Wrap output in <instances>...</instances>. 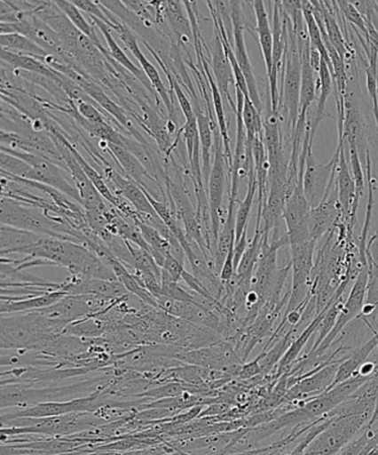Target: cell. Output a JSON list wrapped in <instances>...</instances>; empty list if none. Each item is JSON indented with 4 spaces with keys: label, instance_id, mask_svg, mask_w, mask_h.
Listing matches in <instances>:
<instances>
[{
    "label": "cell",
    "instance_id": "cell-13",
    "mask_svg": "<svg viewBox=\"0 0 378 455\" xmlns=\"http://www.w3.org/2000/svg\"><path fill=\"white\" fill-rule=\"evenodd\" d=\"M211 56L212 71L213 75H215L217 86L219 88L224 100L228 102V105L235 113V110H237V102L233 101L230 93V84H235L233 69L228 56H226L224 44H222L219 35L217 34L216 35V42L215 44H213Z\"/></svg>",
    "mask_w": 378,
    "mask_h": 455
},
{
    "label": "cell",
    "instance_id": "cell-21",
    "mask_svg": "<svg viewBox=\"0 0 378 455\" xmlns=\"http://www.w3.org/2000/svg\"><path fill=\"white\" fill-rule=\"evenodd\" d=\"M106 148H108L111 155L118 160L119 164H122L127 175L130 177L133 181L137 182L138 185L146 189V181L151 180V176L144 164H141L140 160L122 146L106 142Z\"/></svg>",
    "mask_w": 378,
    "mask_h": 455
},
{
    "label": "cell",
    "instance_id": "cell-39",
    "mask_svg": "<svg viewBox=\"0 0 378 455\" xmlns=\"http://www.w3.org/2000/svg\"><path fill=\"white\" fill-rule=\"evenodd\" d=\"M264 352L253 360L252 363H244L241 370H240L239 378L242 380H248V379L259 376L262 373L261 360L264 358Z\"/></svg>",
    "mask_w": 378,
    "mask_h": 455
},
{
    "label": "cell",
    "instance_id": "cell-32",
    "mask_svg": "<svg viewBox=\"0 0 378 455\" xmlns=\"http://www.w3.org/2000/svg\"><path fill=\"white\" fill-rule=\"evenodd\" d=\"M377 65L378 48L371 47V53L368 55V66L366 67V87L368 95L371 97L373 115H374L378 132Z\"/></svg>",
    "mask_w": 378,
    "mask_h": 455
},
{
    "label": "cell",
    "instance_id": "cell-41",
    "mask_svg": "<svg viewBox=\"0 0 378 455\" xmlns=\"http://www.w3.org/2000/svg\"><path fill=\"white\" fill-rule=\"evenodd\" d=\"M377 89H378V65H377Z\"/></svg>",
    "mask_w": 378,
    "mask_h": 455
},
{
    "label": "cell",
    "instance_id": "cell-15",
    "mask_svg": "<svg viewBox=\"0 0 378 455\" xmlns=\"http://www.w3.org/2000/svg\"><path fill=\"white\" fill-rule=\"evenodd\" d=\"M91 20H92L93 25L98 27V29H99L102 35H104L106 44H108V52L111 60L117 61L118 64L122 65L123 68H126L129 73L135 76V77L139 80V82L144 84L150 92H154V89L153 84H151L150 80L146 77L145 71L138 68V67L129 60L122 49L119 47V44L115 42L113 34H111L110 27L106 26L105 22L97 20V18L91 17Z\"/></svg>",
    "mask_w": 378,
    "mask_h": 455
},
{
    "label": "cell",
    "instance_id": "cell-18",
    "mask_svg": "<svg viewBox=\"0 0 378 455\" xmlns=\"http://www.w3.org/2000/svg\"><path fill=\"white\" fill-rule=\"evenodd\" d=\"M266 2L256 0L252 3V7L255 9L256 18V33L259 37V44L264 55L266 73L268 75L272 70L273 65V31L271 29L268 11L265 7Z\"/></svg>",
    "mask_w": 378,
    "mask_h": 455
},
{
    "label": "cell",
    "instance_id": "cell-10",
    "mask_svg": "<svg viewBox=\"0 0 378 455\" xmlns=\"http://www.w3.org/2000/svg\"><path fill=\"white\" fill-rule=\"evenodd\" d=\"M231 11H232V25H233V40H234V55L239 62L244 77H246L248 97H250L253 105L262 114V100L257 89V83L253 71L250 57L246 46V39H244V29H246V22H244V15L242 11V2H231Z\"/></svg>",
    "mask_w": 378,
    "mask_h": 455
},
{
    "label": "cell",
    "instance_id": "cell-16",
    "mask_svg": "<svg viewBox=\"0 0 378 455\" xmlns=\"http://www.w3.org/2000/svg\"><path fill=\"white\" fill-rule=\"evenodd\" d=\"M376 349H378L377 330L373 333V337L370 340H367L364 345L358 347L357 350L350 352V355H346L345 360L339 365V369H337L336 378L333 387L340 385V383L349 380L350 378L355 376L358 369L366 363L367 359L370 358L373 352Z\"/></svg>",
    "mask_w": 378,
    "mask_h": 455
},
{
    "label": "cell",
    "instance_id": "cell-4",
    "mask_svg": "<svg viewBox=\"0 0 378 455\" xmlns=\"http://www.w3.org/2000/svg\"><path fill=\"white\" fill-rule=\"evenodd\" d=\"M330 414V425L311 443L305 454L336 455L366 429L374 416V412L370 411L354 414H337L332 411Z\"/></svg>",
    "mask_w": 378,
    "mask_h": 455
},
{
    "label": "cell",
    "instance_id": "cell-2",
    "mask_svg": "<svg viewBox=\"0 0 378 455\" xmlns=\"http://www.w3.org/2000/svg\"><path fill=\"white\" fill-rule=\"evenodd\" d=\"M106 381H109L108 377L102 374L88 380L58 387H34L18 382L2 383L0 407L2 410L24 409L39 403L69 401L68 398H84L104 389L105 383H108Z\"/></svg>",
    "mask_w": 378,
    "mask_h": 455
},
{
    "label": "cell",
    "instance_id": "cell-19",
    "mask_svg": "<svg viewBox=\"0 0 378 455\" xmlns=\"http://www.w3.org/2000/svg\"><path fill=\"white\" fill-rule=\"evenodd\" d=\"M66 296H68V293L65 291H53L38 297L21 299V300H2L0 312H2V315H4L43 310L55 305V303L60 301Z\"/></svg>",
    "mask_w": 378,
    "mask_h": 455
},
{
    "label": "cell",
    "instance_id": "cell-24",
    "mask_svg": "<svg viewBox=\"0 0 378 455\" xmlns=\"http://www.w3.org/2000/svg\"><path fill=\"white\" fill-rule=\"evenodd\" d=\"M57 6L59 7L60 11L65 13L67 18L71 21L75 28H77L80 33L86 36L88 39L91 40V43L95 44V46L99 49L102 55L109 56L108 49H105L102 47L100 40L98 39V36L96 34L95 27H92L87 21L86 18L83 17L82 11L77 6H75L73 2H67V0H57L55 2Z\"/></svg>",
    "mask_w": 378,
    "mask_h": 455
},
{
    "label": "cell",
    "instance_id": "cell-9",
    "mask_svg": "<svg viewBox=\"0 0 378 455\" xmlns=\"http://www.w3.org/2000/svg\"><path fill=\"white\" fill-rule=\"evenodd\" d=\"M340 151V146H337L335 156L330 162L324 164L315 158L313 147H311L309 150L305 164L303 187L305 197L312 209L327 202L328 195L331 193V186L335 180L337 166H339Z\"/></svg>",
    "mask_w": 378,
    "mask_h": 455
},
{
    "label": "cell",
    "instance_id": "cell-14",
    "mask_svg": "<svg viewBox=\"0 0 378 455\" xmlns=\"http://www.w3.org/2000/svg\"><path fill=\"white\" fill-rule=\"evenodd\" d=\"M44 236L47 235L2 225L0 226V254L2 258L12 253L24 254L26 250L38 244Z\"/></svg>",
    "mask_w": 378,
    "mask_h": 455
},
{
    "label": "cell",
    "instance_id": "cell-20",
    "mask_svg": "<svg viewBox=\"0 0 378 455\" xmlns=\"http://www.w3.org/2000/svg\"><path fill=\"white\" fill-rule=\"evenodd\" d=\"M0 57H2L4 64L12 67L13 69L27 71V73L35 75H42L44 76V77L55 80L56 83L58 82V79H59L60 73L51 68V67L44 64V62L40 61L37 58L20 55V53L4 51V49H2V56Z\"/></svg>",
    "mask_w": 378,
    "mask_h": 455
},
{
    "label": "cell",
    "instance_id": "cell-8",
    "mask_svg": "<svg viewBox=\"0 0 378 455\" xmlns=\"http://www.w3.org/2000/svg\"><path fill=\"white\" fill-rule=\"evenodd\" d=\"M213 140H215V163L212 164L210 178L208 182L209 206H210L211 225L213 239L216 249L222 226V204L225 193V185L228 181L229 166L226 162L224 141L219 127L213 129Z\"/></svg>",
    "mask_w": 378,
    "mask_h": 455
},
{
    "label": "cell",
    "instance_id": "cell-3",
    "mask_svg": "<svg viewBox=\"0 0 378 455\" xmlns=\"http://www.w3.org/2000/svg\"><path fill=\"white\" fill-rule=\"evenodd\" d=\"M0 222L2 225L17 229L35 232V234L52 236V238L74 241L80 243L82 232H78L62 220L52 218L34 206H22L16 199L2 198L0 206Z\"/></svg>",
    "mask_w": 378,
    "mask_h": 455
},
{
    "label": "cell",
    "instance_id": "cell-38",
    "mask_svg": "<svg viewBox=\"0 0 378 455\" xmlns=\"http://www.w3.org/2000/svg\"><path fill=\"white\" fill-rule=\"evenodd\" d=\"M162 269L167 271L169 275H170L173 280L177 281V283H180L182 275H184L185 271V265H182L179 260H177L171 253L168 254L166 257Z\"/></svg>",
    "mask_w": 378,
    "mask_h": 455
},
{
    "label": "cell",
    "instance_id": "cell-11",
    "mask_svg": "<svg viewBox=\"0 0 378 455\" xmlns=\"http://www.w3.org/2000/svg\"><path fill=\"white\" fill-rule=\"evenodd\" d=\"M118 34L119 38L122 39V42L124 44L129 51L132 53L133 57L136 58L139 64L144 69L146 77L150 80L151 84L154 89V92H157L160 98L163 101L164 106L169 111V116L172 117L173 113H175V107H173V100L170 93L167 91L166 86L162 82L161 77H160V74L157 68H155L153 62H151L148 58L144 55L142 52L139 44H138V40L135 37V35L132 34L130 28L126 24H122L119 27V29L115 31Z\"/></svg>",
    "mask_w": 378,
    "mask_h": 455
},
{
    "label": "cell",
    "instance_id": "cell-7",
    "mask_svg": "<svg viewBox=\"0 0 378 455\" xmlns=\"http://www.w3.org/2000/svg\"><path fill=\"white\" fill-rule=\"evenodd\" d=\"M117 301L119 300L95 294H68L55 305L38 311L49 319L65 321L70 324L75 321L106 314V311L117 305Z\"/></svg>",
    "mask_w": 378,
    "mask_h": 455
},
{
    "label": "cell",
    "instance_id": "cell-36",
    "mask_svg": "<svg viewBox=\"0 0 378 455\" xmlns=\"http://www.w3.org/2000/svg\"><path fill=\"white\" fill-rule=\"evenodd\" d=\"M180 133L185 138L186 153H188L190 162V160L193 159L195 146H197L200 141L197 117L185 120V126L180 129Z\"/></svg>",
    "mask_w": 378,
    "mask_h": 455
},
{
    "label": "cell",
    "instance_id": "cell-37",
    "mask_svg": "<svg viewBox=\"0 0 378 455\" xmlns=\"http://www.w3.org/2000/svg\"><path fill=\"white\" fill-rule=\"evenodd\" d=\"M366 303L378 307V267L368 262V283Z\"/></svg>",
    "mask_w": 378,
    "mask_h": 455
},
{
    "label": "cell",
    "instance_id": "cell-12",
    "mask_svg": "<svg viewBox=\"0 0 378 455\" xmlns=\"http://www.w3.org/2000/svg\"><path fill=\"white\" fill-rule=\"evenodd\" d=\"M339 146L341 151L339 169L336 171V184L337 189H339L340 211L345 218L350 215V220L353 222L355 215H357V211H355L357 186H355L354 178L350 173L348 159H346L344 140L339 141Z\"/></svg>",
    "mask_w": 378,
    "mask_h": 455
},
{
    "label": "cell",
    "instance_id": "cell-26",
    "mask_svg": "<svg viewBox=\"0 0 378 455\" xmlns=\"http://www.w3.org/2000/svg\"><path fill=\"white\" fill-rule=\"evenodd\" d=\"M262 243H264V231H262L261 226H256L255 236L248 243L247 251L243 254L238 267L237 274H235L243 283H251L257 262H259Z\"/></svg>",
    "mask_w": 378,
    "mask_h": 455
},
{
    "label": "cell",
    "instance_id": "cell-34",
    "mask_svg": "<svg viewBox=\"0 0 378 455\" xmlns=\"http://www.w3.org/2000/svg\"><path fill=\"white\" fill-rule=\"evenodd\" d=\"M336 4L341 15L343 16L346 20H349L350 24L358 27L364 36H366L368 42H370V33H368L366 21L364 20L362 13L358 12V9L355 7L353 2L350 3L346 2V0H342V2H336Z\"/></svg>",
    "mask_w": 378,
    "mask_h": 455
},
{
    "label": "cell",
    "instance_id": "cell-5",
    "mask_svg": "<svg viewBox=\"0 0 378 455\" xmlns=\"http://www.w3.org/2000/svg\"><path fill=\"white\" fill-rule=\"evenodd\" d=\"M286 15V12H284ZM287 18V53L282 74V92L280 108L286 109L287 124L291 132L295 131L300 117L302 61L297 46V38L290 18Z\"/></svg>",
    "mask_w": 378,
    "mask_h": 455
},
{
    "label": "cell",
    "instance_id": "cell-35",
    "mask_svg": "<svg viewBox=\"0 0 378 455\" xmlns=\"http://www.w3.org/2000/svg\"><path fill=\"white\" fill-rule=\"evenodd\" d=\"M377 430L373 431L372 427L368 425L366 430L362 432L361 435L357 436L353 441L341 450L336 455H359L366 449V445L371 443L377 434Z\"/></svg>",
    "mask_w": 378,
    "mask_h": 455
},
{
    "label": "cell",
    "instance_id": "cell-31",
    "mask_svg": "<svg viewBox=\"0 0 378 455\" xmlns=\"http://www.w3.org/2000/svg\"><path fill=\"white\" fill-rule=\"evenodd\" d=\"M342 299H343V297L336 299V300L333 302V305L328 307L326 315H324L322 323L319 325V336L317 340H315L314 346L312 347V350L310 351V354H313V352L317 351L318 347L321 346V343L326 340L328 334L332 332V330L335 329L337 319H339L345 303L342 301Z\"/></svg>",
    "mask_w": 378,
    "mask_h": 455
},
{
    "label": "cell",
    "instance_id": "cell-1",
    "mask_svg": "<svg viewBox=\"0 0 378 455\" xmlns=\"http://www.w3.org/2000/svg\"><path fill=\"white\" fill-rule=\"evenodd\" d=\"M69 323L52 320L42 312L4 314L0 318V346L2 350L47 351L65 334Z\"/></svg>",
    "mask_w": 378,
    "mask_h": 455
},
{
    "label": "cell",
    "instance_id": "cell-40",
    "mask_svg": "<svg viewBox=\"0 0 378 455\" xmlns=\"http://www.w3.org/2000/svg\"><path fill=\"white\" fill-rule=\"evenodd\" d=\"M248 247V230L244 232L241 238H240L237 243L234 244V267H235V274H237V269L240 265V262H241V259L243 257V254L246 253L247 249Z\"/></svg>",
    "mask_w": 378,
    "mask_h": 455
},
{
    "label": "cell",
    "instance_id": "cell-30",
    "mask_svg": "<svg viewBox=\"0 0 378 455\" xmlns=\"http://www.w3.org/2000/svg\"><path fill=\"white\" fill-rule=\"evenodd\" d=\"M242 119L246 127L248 145H253L256 137L264 136V119L248 96L244 97Z\"/></svg>",
    "mask_w": 378,
    "mask_h": 455
},
{
    "label": "cell",
    "instance_id": "cell-28",
    "mask_svg": "<svg viewBox=\"0 0 378 455\" xmlns=\"http://www.w3.org/2000/svg\"><path fill=\"white\" fill-rule=\"evenodd\" d=\"M248 191L246 198L239 204L237 217H235V243L241 238L244 232L248 230V220L252 211L253 203L257 191V181L255 166L248 172Z\"/></svg>",
    "mask_w": 378,
    "mask_h": 455
},
{
    "label": "cell",
    "instance_id": "cell-27",
    "mask_svg": "<svg viewBox=\"0 0 378 455\" xmlns=\"http://www.w3.org/2000/svg\"><path fill=\"white\" fill-rule=\"evenodd\" d=\"M133 221H135L137 227L139 228L146 243H148L151 249V256L154 257L155 262L158 263V266L162 267L164 261H166V257L168 254L171 253L170 241L164 238V236L160 234L157 229H154V227L146 225L139 220H135Z\"/></svg>",
    "mask_w": 378,
    "mask_h": 455
},
{
    "label": "cell",
    "instance_id": "cell-25",
    "mask_svg": "<svg viewBox=\"0 0 378 455\" xmlns=\"http://www.w3.org/2000/svg\"><path fill=\"white\" fill-rule=\"evenodd\" d=\"M0 46H2V49H4V51L20 53V55L35 57L43 62L47 60V57L51 56L43 48L40 47L38 44H35L34 40L20 34L0 36Z\"/></svg>",
    "mask_w": 378,
    "mask_h": 455
},
{
    "label": "cell",
    "instance_id": "cell-33",
    "mask_svg": "<svg viewBox=\"0 0 378 455\" xmlns=\"http://www.w3.org/2000/svg\"><path fill=\"white\" fill-rule=\"evenodd\" d=\"M33 167L12 155L0 154V171L3 175L27 180Z\"/></svg>",
    "mask_w": 378,
    "mask_h": 455
},
{
    "label": "cell",
    "instance_id": "cell-29",
    "mask_svg": "<svg viewBox=\"0 0 378 455\" xmlns=\"http://www.w3.org/2000/svg\"><path fill=\"white\" fill-rule=\"evenodd\" d=\"M321 4L327 37L337 52L340 53V56L345 60L346 53H348V44H346L343 34H342L341 26L337 22L336 12H333L335 4H333V2H321Z\"/></svg>",
    "mask_w": 378,
    "mask_h": 455
},
{
    "label": "cell",
    "instance_id": "cell-17",
    "mask_svg": "<svg viewBox=\"0 0 378 455\" xmlns=\"http://www.w3.org/2000/svg\"><path fill=\"white\" fill-rule=\"evenodd\" d=\"M185 8L184 2H177V0L163 2L164 17L167 18L169 26L176 36L177 44H188L193 37V26Z\"/></svg>",
    "mask_w": 378,
    "mask_h": 455
},
{
    "label": "cell",
    "instance_id": "cell-22",
    "mask_svg": "<svg viewBox=\"0 0 378 455\" xmlns=\"http://www.w3.org/2000/svg\"><path fill=\"white\" fill-rule=\"evenodd\" d=\"M332 305L333 303H331V305L328 306L326 310L321 312V314L315 316V318L311 321L308 327L303 330V332L300 334V337H297L296 340L291 343L290 347H288L286 355H283V358L278 364V376H282L284 372H287V370L291 369L292 364L295 363L297 358H299L302 350L304 349V347L310 340V338L313 336L315 331H318L319 325L322 323L324 315H326L328 307H330Z\"/></svg>",
    "mask_w": 378,
    "mask_h": 455
},
{
    "label": "cell",
    "instance_id": "cell-6",
    "mask_svg": "<svg viewBox=\"0 0 378 455\" xmlns=\"http://www.w3.org/2000/svg\"><path fill=\"white\" fill-rule=\"evenodd\" d=\"M2 153L13 156L33 167L27 180L39 182V184L51 187L67 197L74 199L83 206L77 187L70 184L69 177L59 164L48 158L47 156L38 153H25V151H12L2 148Z\"/></svg>",
    "mask_w": 378,
    "mask_h": 455
},
{
    "label": "cell",
    "instance_id": "cell-23",
    "mask_svg": "<svg viewBox=\"0 0 378 455\" xmlns=\"http://www.w3.org/2000/svg\"><path fill=\"white\" fill-rule=\"evenodd\" d=\"M339 215V208L332 202H324L311 211L309 215V228L311 238L318 241L331 229Z\"/></svg>",
    "mask_w": 378,
    "mask_h": 455
}]
</instances>
